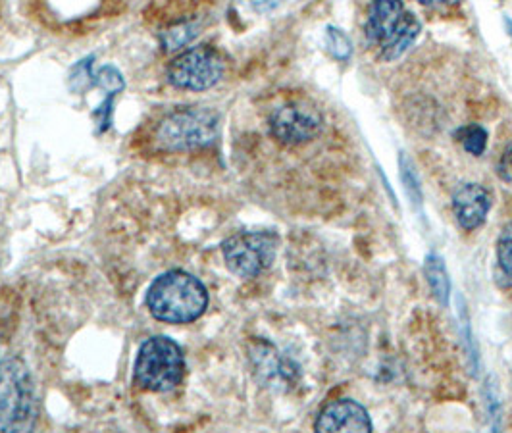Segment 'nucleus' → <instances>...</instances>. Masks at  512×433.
I'll use <instances>...</instances> for the list:
<instances>
[{
  "label": "nucleus",
  "instance_id": "obj_17",
  "mask_svg": "<svg viewBox=\"0 0 512 433\" xmlns=\"http://www.w3.org/2000/svg\"><path fill=\"white\" fill-rule=\"evenodd\" d=\"M93 83L108 93V97H116L124 89V77L114 66H104L95 76Z\"/></svg>",
  "mask_w": 512,
  "mask_h": 433
},
{
  "label": "nucleus",
  "instance_id": "obj_16",
  "mask_svg": "<svg viewBox=\"0 0 512 433\" xmlns=\"http://www.w3.org/2000/svg\"><path fill=\"white\" fill-rule=\"evenodd\" d=\"M462 147L474 156H482L487 149V131L482 126H468L459 133Z\"/></svg>",
  "mask_w": 512,
  "mask_h": 433
},
{
  "label": "nucleus",
  "instance_id": "obj_19",
  "mask_svg": "<svg viewBox=\"0 0 512 433\" xmlns=\"http://www.w3.org/2000/svg\"><path fill=\"white\" fill-rule=\"evenodd\" d=\"M495 172H497V176L503 179L505 183H509L512 185V145H509L501 156H499V162H497V166H495Z\"/></svg>",
  "mask_w": 512,
  "mask_h": 433
},
{
  "label": "nucleus",
  "instance_id": "obj_6",
  "mask_svg": "<svg viewBox=\"0 0 512 433\" xmlns=\"http://www.w3.org/2000/svg\"><path fill=\"white\" fill-rule=\"evenodd\" d=\"M280 237L274 231H243L222 243V255L231 274L239 278H256L276 260Z\"/></svg>",
  "mask_w": 512,
  "mask_h": 433
},
{
  "label": "nucleus",
  "instance_id": "obj_13",
  "mask_svg": "<svg viewBox=\"0 0 512 433\" xmlns=\"http://www.w3.org/2000/svg\"><path fill=\"white\" fill-rule=\"evenodd\" d=\"M197 26L195 24H178V26L170 27L164 35H162V45L168 52L183 49L185 45H189L195 37H197Z\"/></svg>",
  "mask_w": 512,
  "mask_h": 433
},
{
  "label": "nucleus",
  "instance_id": "obj_14",
  "mask_svg": "<svg viewBox=\"0 0 512 433\" xmlns=\"http://www.w3.org/2000/svg\"><path fill=\"white\" fill-rule=\"evenodd\" d=\"M497 264L501 278L512 285V224L503 228L497 239Z\"/></svg>",
  "mask_w": 512,
  "mask_h": 433
},
{
  "label": "nucleus",
  "instance_id": "obj_22",
  "mask_svg": "<svg viewBox=\"0 0 512 433\" xmlns=\"http://www.w3.org/2000/svg\"><path fill=\"white\" fill-rule=\"evenodd\" d=\"M511 33H512V31H511Z\"/></svg>",
  "mask_w": 512,
  "mask_h": 433
},
{
  "label": "nucleus",
  "instance_id": "obj_5",
  "mask_svg": "<svg viewBox=\"0 0 512 433\" xmlns=\"http://www.w3.org/2000/svg\"><path fill=\"white\" fill-rule=\"evenodd\" d=\"M185 372V358L181 347L166 335L147 339L135 360V380L154 393H164L180 385Z\"/></svg>",
  "mask_w": 512,
  "mask_h": 433
},
{
  "label": "nucleus",
  "instance_id": "obj_11",
  "mask_svg": "<svg viewBox=\"0 0 512 433\" xmlns=\"http://www.w3.org/2000/svg\"><path fill=\"white\" fill-rule=\"evenodd\" d=\"M491 210V195L480 183H462L453 193V212L464 231H474L486 224Z\"/></svg>",
  "mask_w": 512,
  "mask_h": 433
},
{
  "label": "nucleus",
  "instance_id": "obj_21",
  "mask_svg": "<svg viewBox=\"0 0 512 433\" xmlns=\"http://www.w3.org/2000/svg\"><path fill=\"white\" fill-rule=\"evenodd\" d=\"M416 2H420V4H424V6H432V4H439V2H443V0H416Z\"/></svg>",
  "mask_w": 512,
  "mask_h": 433
},
{
  "label": "nucleus",
  "instance_id": "obj_20",
  "mask_svg": "<svg viewBox=\"0 0 512 433\" xmlns=\"http://www.w3.org/2000/svg\"><path fill=\"white\" fill-rule=\"evenodd\" d=\"M245 2L256 14H268L280 8L285 0H245Z\"/></svg>",
  "mask_w": 512,
  "mask_h": 433
},
{
  "label": "nucleus",
  "instance_id": "obj_18",
  "mask_svg": "<svg viewBox=\"0 0 512 433\" xmlns=\"http://www.w3.org/2000/svg\"><path fill=\"white\" fill-rule=\"evenodd\" d=\"M401 178H403V183L407 185V191H409L410 197L414 199V203H418L422 199L420 181L416 178V172H414L409 158H405V156H401Z\"/></svg>",
  "mask_w": 512,
  "mask_h": 433
},
{
  "label": "nucleus",
  "instance_id": "obj_8",
  "mask_svg": "<svg viewBox=\"0 0 512 433\" xmlns=\"http://www.w3.org/2000/svg\"><path fill=\"white\" fill-rule=\"evenodd\" d=\"M324 128V118L310 102H289L270 116L272 135L287 147H299L316 139Z\"/></svg>",
  "mask_w": 512,
  "mask_h": 433
},
{
  "label": "nucleus",
  "instance_id": "obj_9",
  "mask_svg": "<svg viewBox=\"0 0 512 433\" xmlns=\"http://www.w3.org/2000/svg\"><path fill=\"white\" fill-rule=\"evenodd\" d=\"M249 358L258 382L264 387L285 391L297 382V366L283 357L272 343L258 339L249 349Z\"/></svg>",
  "mask_w": 512,
  "mask_h": 433
},
{
  "label": "nucleus",
  "instance_id": "obj_12",
  "mask_svg": "<svg viewBox=\"0 0 512 433\" xmlns=\"http://www.w3.org/2000/svg\"><path fill=\"white\" fill-rule=\"evenodd\" d=\"M424 276L428 281V287L432 291V297L441 306L449 305L451 299V280L445 268V262L441 256L432 253L424 260Z\"/></svg>",
  "mask_w": 512,
  "mask_h": 433
},
{
  "label": "nucleus",
  "instance_id": "obj_4",
  "mask_svg": "<svg viewBox=\"0 0 512 433\" xmlns=\"http://www.w3.org/2000/svg\"><path fill=\"white\" fill-rule=\"evenodd\" d=\"M35 420V387L20 358L0 362V432H27Z\"/></svg>",
  "mask_w": 512,
  "mask_h": 433
},
{
  "label": "nucleus",
  "instance_id": "obj_3",
  "mask_svg": "<svg viewBox=\"0 0 512 433\" xmlns=\"http://www.w3.org/2000/svg\"><path fill=\"white\" fill-rule=\"evenodd\" d=\"M220 116L212 108L187 106L170 112L156 128V143L166 151H195L216 141Z\"/></svg>",
  "mask_w": 512,
  "mask_h": 433
},
{
  "label": "nucleus",
  "instance_id": "obj_1",
  "mask_svg": "<svg viewBox=\"0 0 512 433\" xmlns=\"http://www.w3.org/2000/svg\"><path fill=\"white\" fill-rule=\"evenodd\" d=\"M147 306L160 322L191 324L205 314L208 291L195 276L172 270L153 281L147 293Z\"/></svg>",
  "mask_w": 512,
  "mask_h": 433
},
{
  "label": "nucleus",
  "instance_id": "obj_2",
  "mask_svg": "<svg viewBox=\"0 0 512 433\" xmlns=\"http://www.w3.org/2000/svg\"><path fill=\"white\" fill-rule=\"evenodd\" d=\"M422 31L418 18L403 0H374L366 20V39L380 58L393 62L409 51Z\"/></svg>",
  "mask_w": 512,
  "mask_h": 433
},
{
  "label": "nucleus",
  "instance_id": "obj_10",
  "mask_svg": "<svg viewBox=\"0 0 512 433\" xmlns=\"http://www.w3.org/2000/svg\"><path fill=\"white\" fill-rule=\"evenodd\" d=\"M318 433H370L374 430L368 410L353 399H339L322 408L314 422Z\"/></svg>",
  "mask_w": 512,
  "mask_h": 433
},
{
  "label": "nucleus",
  "instance_id": "obj_7",
  "mask_svg": "<svg viewBox=\"0 0 512 433\" xmlns=\"http://www.w3.org/2000/svg\"><path fill=\"white\" fill-rule=\"evenodd\" d=\"M224 58L208 45L181 52L168 66V81L181 91L212 89L224 76Z\"/></svg>",
  "mask_w": 512,
  "mask_h": 433
},
{
  "label": "nucleus",
  "instance_id": "obj_15",
  "mask_svg": "<svg viewBox=\"0 0 512 433\" xmlns=\"http://www.w3.org/2000/svg\"><path fill=\"white\" fill-rule=\"evenodd\" d=\"M326 45H328V51L333 58H337L341 62L349 60L353 54V43H351L349 35L339 27L330 26L326 29Z\"/></svg>",
  "mask_w": 512,
  "mask_h": 433
}]
</instances>
